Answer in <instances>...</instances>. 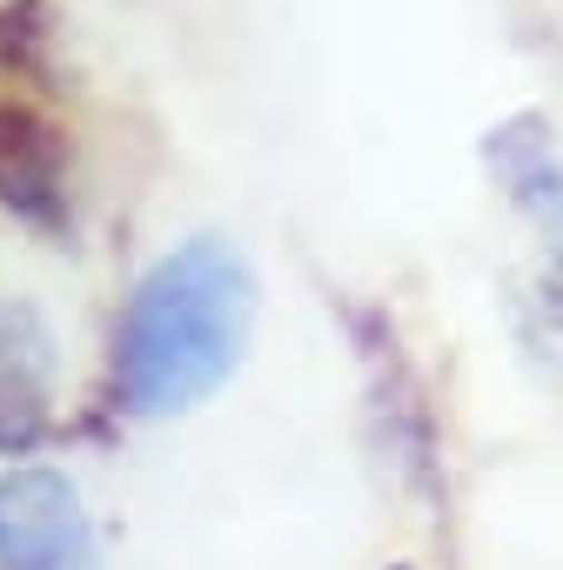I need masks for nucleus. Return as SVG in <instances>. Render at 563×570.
<instances>
[{"label": "nucleus", "mask_w": 563, "mask_h": 570, "mask_svg": "<svg viewBox=\"0 0 563 570\" xmlns=\"http://www.w3.org/2000/svg\"><path fill=\"white\" fill-rule=\"evenodd\" d=\"M261 282L248 255L221 235H195L161 255L115 330V396L135 416H181L215 396L248 356Z\"/></svg>", "instance_id": "f257e3e1"}, {"label": "nucleus", "mask_w": 563, "mask_h": 570, "mask_svg": "<svg viewBox=\"0 0 563 570\" xmlns=\"http://www.w3.org/2000/svg\"><path fill=\"white\" fill-rule=\"evenodd\" d=\"M0 570H101L95 517L61 470H0Z\"/></svg>", "instance_id": "f03ea898"}, {"label": "nucleus", "mask_w": 563, "mask_h": 570, "mask_svg": "<svg viewBox=\"0 0 563 570\" xmlns=\"http://www.w3.org/2000/svg\"><path fill=\"white\" fill-rule=\"evenodd\" d=\"M68 128L48 121L34 101H0V208L34 222V228H61L68 222Z\"/></svg>", "instance_id": "7ed1b4c3"}, {"label": "nucleus", "mask_w": 563, "mask_h": 570, "mask_svg": "<svg viewBox=\"0 0 563 570\" xmlns=\"http://www.w3.org/2000/svg\"><path fill=\"white\" fill-rule=\"evenodd\" d=\"M55 423V336L28 303H0V450H34Z\"/></svg>", "instance_id": "20e7f679"}]
</instances>
